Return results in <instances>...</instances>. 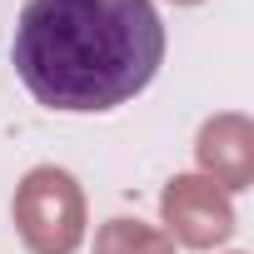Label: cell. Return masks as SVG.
I'll return each mask as SVG.
<instances>
[{
    "mask_svg": "<svg viewBox=\"0 0 254 254\" xmlns=\"http://www.w3.org/2000/svg\"><path fill=\"white\" fill-rule=\"evenodd\" d=\"M10 214L30 254H75L85 239V194L60 165H35L15 185Z\"/></svg>",
    "mask_w": 254,
    "mask_h": 254,
    "instance_id": "cell-2",
    "label": "cell"
},
{
    "mask_svg": "<svg viewBox=\"0 0 254 254\" xmlns=\"http://www.w3.org/2000/svg\"><path fill=\"white\" fill-rule=\"evenodd\" d=\"M175 5H199V0H175Z\"/></svg>",
    "mask_w": 254,
    "mask_h": 254,
    "instance_id": "cell-6",
    "label": "cell"
},
{
    "mask_svg": "<svg viewBox=\"0 0 254 254\" xmlns=\"http://www.w3.org/2000/svg\"><path fill=\"white\" fill-rule=\"evenodd\" d=\"M194 160L199 175L214 180L224 194L249 190L254 185V125L249 115H214L199 125V140H194Z\"/></svg>",
    "mask_w": 254,
    "mask_h": 254,
    "instance_id": "cell-4",
    "label": "cell"
},
{
    "mask_svg": "<svg viewBox=\"0 0 254 254\" xmlns=\"http://www.w3.org/2000/svg\"><path fill=\"white\" fill-rule=\"evenodd\" d=\"M160 214H165V234L185 249H214L234 234V204L204 175H175L160 194Z\"/></svg>",
    "mask_w": 254,
    "mask_h": 254,
    "instance_id": "cell-3",
    "label": "cell"
},
{
    "mask_svg": "<svg viewBox=\"0 0 254 254\" xmlns=\"http://www.w3.org/2000/svg\"><path fill=\"white\" fill-rule=\"evenodd\" d=\"M95 254H175V239L145 219H110L95 234Z\"/></svg>",
    "mask_w": 254,
    "mask_h": 254,
    "instance_id": "cell-5",
    "label": "cell"
},
{
    "mask_svg": "<svg viewBox=\"0 0 254 254\" xmlns=\"http://www.w3.org/2000/svg\"><path fill=\"white\" fill-rule=\"evenodd\" d=\"M10 60L45 110L105 115L155 80L165 20L150 0H25Z\"/></svg>",
    "mask_w": 254,
    "mask_h": 254,
    "instance_id": "cell-1",
    "label": "cell"
}]
</instances>
